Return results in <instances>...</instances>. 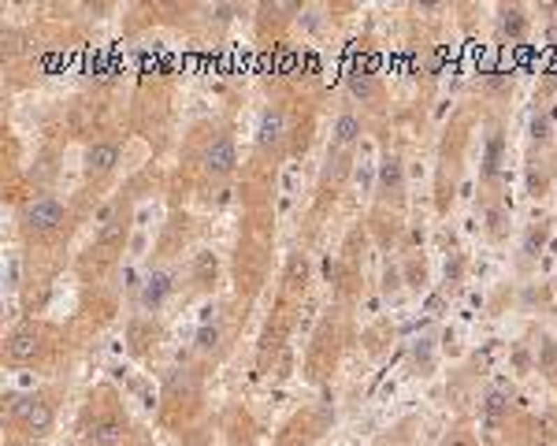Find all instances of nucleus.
Here are the masks:
<instances>
[{
	"label": "nucleus",
	"mask_w": 557,
	"mask_h": 446,
	"mask_svg": "<svg viewBox=\"0 0 557 446\" xmlns=\"http://www.w3.org/2000/svg\"><path fill=\"white\" fill-rule=\"evenodd\" d=\"M11 417L19 420L30 436H45L52 428V405L38 394H22V398H11Z\"/></svg>",
	"instance_id": "f257e3e1"
},
{
	"label": "nucleus",
	"mask_w": 557,
	"mask_h": 446,
	"mask_svg": "<svg viewBox=\"0 0 557 446\" xmlns=\"http://www.w3.org/2000/svg\"><path fill=\"white\" fill-rule=\"evenodd\" d=\"M22 223H27V231L30 234H52V231H60V223H64V205L56 201V197H34V201L22 208Z\"/></svg>",
	"instance_id": "f03ea898"
},
{
	"label": "nucleus",
	"mask_w": 557,
	"mask_h": 446,
	"mask_svg": "<svg viewBox=\"0 0 557 446\" xmlns=\"http://www.w3.org/2000/svg\"><path fill=\"white\" fill-rule=\"evenodd\" d=\"M234 164H238V152H234V142L227 134L212 138L208 149H205V171L208 175H231Z\"/></svg>",
	"instance_id": "7ed1b4c3"
},
{
	"label": "nucleus",
	"mask_w": 557,
	"mask_h": 446,
	"mask_svg": "<svg viewBox=\"0 0 557 446\" xmlns=\"http://www.w3.org/2000/svg\"><path fill=\"white\" fill-rule=\"evenodd\" d=\"M123 439H126V428L115 417H101L86 428V446H123Z\"/></svg>",
	"instance_id": "20e7f679"
},
{
	"label": "nucleus",
	"mask_w": 557,
	"mask_h": 446,
	"mask_svg": "<svg viewBox=\"0 0 557 446\" xmlns=\"http://www.w3.org/2000/svg\"><path fill=\"white\" fill-rule=\"evenodd\" d=\"M38 350H41L38 331H34V327H22V331H15V335L8 338L4 354H8V361H15V365H27V361L38 357Z\"/></svg>",
	"instance_id": "39448f33"
},
{
	"label": "nucleus",
	"mask_w": 557,
	"mask_h": 446,
	"mask_svg": "<svg viewBox=\"0 0 557 446\" xmlns=\"http://www.w3.org/2000/svg\"><path fill=\"white\" fill-rule=\"evenodd\" d=\"M115 164H120V145L97 142V145L86 149V171L89 175H104V171H112Z\"/></svg>",
	"instance_id": "423d86ee"
},
{
	"label": "nucleus",
	"mask_w": 557,
	"mask_h": 446,
	"mask_svg": "<svg viewBox=\"0 0 557 446\" xmlns=\"http://www.w3.org/2000/svg\"><path fill=\"white\" fill-rule=\"evenodd\" d=\"M282 138V112L279 108H268L260 115V131H256V142L260 145H275Z\"/></svg>",
	"instance_id": "0eeeda50"
},
{
	"label": "nucleus",
	"mask_w": 557,
	"mask_h": 446,
	"mask_svg": "<svg viewBox=\"0 0 557 446\" xmlns=\"http://www.w3.org/2000/svg\"><path fill=\"white\" fill-rule=\"evenodd\" d=\"M357 134H361V123L353 120V115H338V123H335V149L353 145V142H357Z\"/></svg>",
	"instance_id": "6e6552de"
},
{
	"label": "nucleus",
	"mask_w": 557,
	"mask_h": 446,
	"mask_svg": "<svg viewBox=\"0 0 557 446\" xmlns=\"http://www.w3.org/2000/svg\"><path fill=\"white\" fill-rule=\"evenodd\" d=\"M171 290V275H164V272H157L149 279V287H145V294H141V301L145 305H160L164 301V294Z\"/></svg>",
	"instance_id": "1a4fd4ad"
},
{
	"label": "nucleus",
	"mask_w": 557,
	"mask_h": 446,
	"mask_svg": "<svg viewBox=\"0 0 557 446\" xmlns=\"http://www.w3.org/2000/svg\"><path fill=\"white\" fill-rule=\"evenodd\" d=\"M349 89L357 93V97H372V93H375V82H372L368 75H353V82H349Z\"/></svg>",
	"instance_id": "9d476101"
},
{
	"label": "nucleus",
	"mask_w": 557,
	"mask_h": 446,
	"mask_svg": "<svg viewBox=\"0 0 557 446\" xmlns=\"http://www.w3.org/2000/svg\"><path fill=\"white\" fill-rule=\"evenodd\" d=\"M383 182H386V186H390V182H394V186L401 182V168H398V160H386V164H383Z\"/></svg>",
	"instance_id": "9b49d317"
},
{
	"label": "nucleus",
	"mask_w": 557,
	"mask_h": 446,
	"mask_svg": "<svg viewBox=\"0 0 557 446\" xmlns=\"http://www.w3.org/2000/svg\"><path fill=\"white\" fill-rule=\"evenodd\" d=\"M505 409H509V405H505V398H502V394H491V398H487V413H494V417H502Z\"/></svg>",
	"instance_id": "f8f14e48"
},
{
	"label": "nucleus",
	"mask_w": 557,
	"mask_h": 446,
	"mask_svg": "<svg viewBox=\"0 0 557 446\" xmlns=\"http://www.w3.org/2000/svg\"><path fill=\"white\" fill-rule=\"evenodd\" d=\"M442 446H476V443H472L468 436H461V431H457V436H449V439H446Z\"/></svg>",
	"instance_id": "ddd939ff"
},
{
	"label": "nucleus",
	"mask_w": 557,
	"mask_h": 446,
	"mask_svg": "<svg viewBox=\"0 0 557 446\" xmlns=\"http://www.w3.org/2000/svg\"><path fill=\"white\" fill-rule=\"evenodd\" d=\"M197 272H201V275L216 272V261H212V257H201V261H197Z\"/></svg>",
	"instance_id": "4468645a"
}]
</instances>
